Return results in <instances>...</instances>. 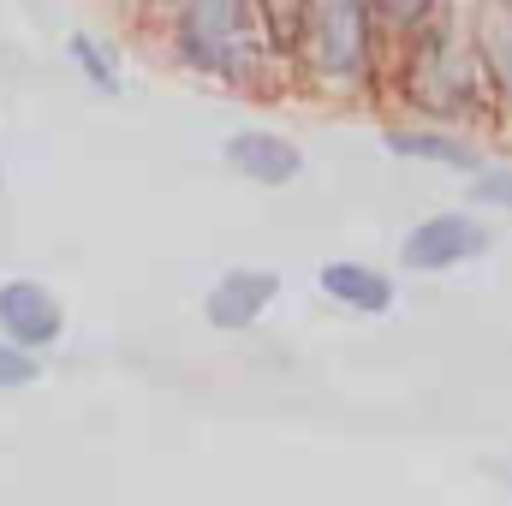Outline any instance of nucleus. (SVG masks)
Masks as SVG:
<instances>
[{
    "label": "nucleus",
    "instance_id": "2",
    "mask_svg": "<svg viewBox=\"0 0 512 506\" xmlns=\"http://www.w3.org/2000/svg\"><path fill=\"white\" fill-rule=\"evenodd\" d=\"M310 66L322 84H358L370 66V6L364 0H316L304 24Z\"/></svg>",
    "mask_w": 512,
    "mask_h": 506
},
{
    "label": "nucleus",
    "instance_id": "3",
    "mask_svg": "<svg viewBox=\"0 0 512 506\" xmlns=\"http://www.w3.org/2000/svg\"><path fill=\"white\" fill-rule=\"evenodd\" d=\"M483 251H489V233L471 215H429V221H417L405 233L399 262L417 268V274H441V268H459V262H471Z\"/></svg>",
    "mask_w": 512,
    "mask_h": 506
},
{
    "label": "nucleus",
    "instance_id": "11",
    "mask_svg": "<svg viewBox=\"0 0 512 506\" xmlns=\"http://www.w3.org/2000/svg\"><path fill=\"white\" fill-rule=\"evenodd\" d=\"M36 376H42L36 352H24L18 340H6V334H0V387H30Z\"/></svg>",
    "mask_w": 512,
    "mask_h": 506
},
{
    "label": "nucleus",
    "instance_id": "7",
    "mask_svg": "<svg viewBox=\"0 0 512 506\" xmlns=\"http://www.w3.org/2000/svg\"><path fill=\"white\" fill-rule=\"evenodd\" d=\"M322 292L334 304L358 310V316H382L387 304H393V280H387L382 268H370V262H328L322 268Z\"/></svg>",
    "mask_w": 512,
    "mask_h": 506
},
{
    "label": "nucleus",
    "instance_id": "4",
    "mask_svg": "<svg viewBox=\"0 0 512 506\" xmlns=\"http://www.w3.org/2000/svg\"><path fill=\"white\" fill-rule=\"evenodd\" d=\"M0 334L18 340L24 352H42V346H54V340L66 334V310H60V298H54L48 286H36V280H6V286H0Z\"/></svg>",
    "mask_w": 512,
    "mask_h": 506
},
{
    "label": "nucleus",
    "instance_id": "8",
    "mask_svg": "<svg viewBox=\"0 0 512 506\" xmlns=\"http://www.w3.org/2000/svg\"><path fill=\"white\" fill-rule=\"evenodd\" d=\"M387 149L405 155V161H441V167H477L471 143L447 137V131H417V126H393L387 131Z\"/></svg>",
    "mask_w": 512,
    "mask_h": 506
},
{
    "label": "nucleus",
    "instance_id": "5",
    "mask_svg": "<svg viewBox=\"0 0 512 506\" xmlns=\"http://www.w3.org/2000/svg\"><path fill=\"white\" fill-rule=\"evenodd\" d=\"M221 155H227V167H233L239 179H251V185H292V179L304 173V149L286 143V137H274V131H233V137L221 143Z\"/></svg>",
    "mask_w": 512,
    "mask_h": 506
},
{
    "label": "nucleus",
    "instance_id": "12",
    "mask_svg": "<svg viewBox=\"0 0 512 506\" xmlns=\"http://www.w3.org/2000/svg\"><path fill=\"white\" fill-rule=\"evenodd\" d=\"M471 197H477V203H495V209H512V167H501V173H483V179L471 185Z\"/></svg>",
    "mask_w": 512,
    "mask_h": 506
},
{
    "label": "nucleus",
    "instance_id": "9",
    "mask_svg": "<svg viewBox=\"0 0 512 506\" xmlns=\"http://www.w3.org/2000/svg\"><path fill=\"white\" fill-rule=\"evenodd\" d=\"M66 54L78 60V72H84L102 96H120V72H114V60L102 54V42H90L84 30H72V36H66Z\"/></svg>",
    "mask_w": 512,
    "mask_h": 506
},
{
    "label": "nucleus",
    "instance_id": "10",
    "mask_svg": "<svg viewBox=\"0 0 512 506\" xmlns=\"http://www.w3.org/2000/svg\"><path fill=\"white\" fill-rule=\"evenodd\" d=\"M483 48H489V66L501 78V90L512 96V0L489 12V30H483Z\"/></svg>",
    "mask_w": 512,
    "mask_h": 506
},
{
    "label": "nucleus",
    "instance_id": "13",
    "mask_svg": "<svg viewBox=\"0 0 512 506\" xmlns=\"http://www.w3.org/2000/svg\"><path fill=\"white\" fill-rule=\"evenodd\" d=\"M155 6H185V0H155Z\"/></svg>",
    "mask_w": 512,
    "mask_h": 506
},
{
    "label": "nucleus",
    "instance_id": "6",
    "mask_svg": "<svg viewBox=\"0 0 512 506\" xmlns=\"http://www.w3.org/2000/svg\"><path fill=\"white\" fill-rule=\"evenodd\" d=\"M274 292H280V274H268V268H233V274H221L209 286L203 316L215 328H251L256 316L274 304Z\"/></svg>",
    "mask_w": 512,
    "mask_h": 506
},
{
    "label": "nucleus",
    "instance_id": "1",
    "mask_svg": "<svg viewBox=\"0 0 512 506\" xmlns=\"http://www.w3.org/2000/svg\"><path fill=\"white\" fill-rule=\"evenodd\" d=\"M173 42H179L185 66H197L203 78H221V84H245L262 66L251 0H185Z\"/></svg>",
    "mask_w": 512,
    "mask_h": 506
}]
</instances>
